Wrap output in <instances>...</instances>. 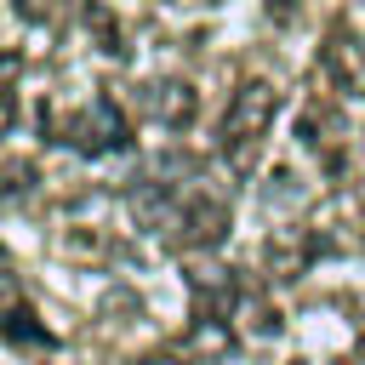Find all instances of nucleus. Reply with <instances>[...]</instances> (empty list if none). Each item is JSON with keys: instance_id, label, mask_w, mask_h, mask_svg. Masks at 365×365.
<instances>
[{"instance_id": "obj_1", "label": "nucleus", "mask_w": 365, "mask_h": 365, "mask_svg": "<svg viewBox=\"0 0 365 365\" xmlns=\"http://www.w3.org/2000/svg\"><path fill=\"white\" fill-rule=\"evenodd\" d=\"M274 114H279V86L274 80H245L228 97V108L217 120V143H222V160H228L234 177H251L257 148H262V131L274 125Z\"/></svg>"}, {"instance_id": "obj_2", "label": "nucleus", "mask_w": 365, "mask_h": 365, "mask_svg": "<svg viewBox=\"0 0 365 365\" xmlns=\"http://www.w3.org/2000/svg\"><path fill=\"white\" fill-rule=\"evenodd\" d=\"M57 143H68L74 154H114V148L131 143V120L114 97H91L80 114H68L57 125Z\"/></svg>"}, {"instance_id": "obj_3", "label": "nucleus", "mask_w": 365, "mask_h": 365, "mask_svg": "<svg viewBox=\"0 0 365 365\" xmlns=\"http://www.w3.org/2000/svg\"><path fill=\"white\" fill-rule=\"evenodd\" d=\"M319 68L325 80L342 91V97H365V40L342 23L325 29V46H319Z\"/></svg>"}, {"instance_id": "obj_4", "label": "nucleus", "mask_w": 365, "mask_h": 365, "mask_svg": "<svg viewBox=\"0 0 365 365\" xmlns=\"http://www.w3.org/2000/svg\"><path fill=\"white\" fill-rule=\"evenodd\" d=\"M171 240L177 245H194V251H205V245H222V234H228V205L222 200H205V194H194V200H182L177 211H171Z\"/></svg>"}, {"instance_id": "obj_5", "label": "nucleus", "mask_w": 365, "mask_h": 365, "mask_svg": "<svg viewBox=\"0 0 365 365\" xmlns=\"http://www.w3.org/2000/svg\"><path fill=\"white\" fill-rule=\"evenodd\" d=\"M194 108H200V97H194L188 80H154V86H148V114H154L160 125H188Z\"/></svg>"}, {"instance_id": "obj_6", "label": "nucleus", "mask_w": 365, "mask_h": 365, "mask_svg": "<svg viewBox=\"0 0 365 365\" xmlns=\"http://www.w3.org/2000/svg\"><path fill=\"white\" fill-rule=\"evenodd\" d=\"M188 291H194V314H217V319H228V308L240 302V285L222 268H194Z\"/></svg>"}, {"instance_id": "obj_7", "label": "nucleus", "mask_w": 365, "mask_h": 365, "mask_svg": "<svg viewBox=\"0 0 365 365\" xmlns=\"http://www.w3.org/2000/svg\"><path fill=\"white\" fill-rule=\"evenodd\" d=\"M319 257V240L302 228V234H279L274 245H268V274L274 279H291V274H302L308 262Z\"/></svg>"}, {"instance_id": "obj_8", "label": "nucleus", "mask_w": 365, "mask_h": 365, "mask_svg": "<svg viewBox=\"0 0 365 365\" xmlns=\"http://www.w3.org/2000/svg\"><path fill=\"white\" fill-rule=\"evenodd\" d=\"M80 17H86V34H91V46L103 57H125V34H120V23L108 17L103 0H80Z\"/></svg>"}, {"instance_id": "obj_9", "label": "nucleus", "mask_w": 365, "mask_h": 365, "mask_svg": "<svg viewBox=\"0 0 365 365\" xmlns=\"http://www.w3.org/2000/svg\"><path fill=\"white\" fill-rule=\"evenodd\" d=\"M0 336H11V342H34V348H51V342H57V336L34 319L29 302H0Z\"/></svg>"}, {"instance_id": "obj_10", "label": "nucleus", "mask_w": 365, "mask_h": 365, "mask_svg": "<svg viewBox=\"0 0 365 365\" xmlns=\"http://www.w3.org/2000/svg\"><path fill=\"white\" fill-rule=\"evenodd\" d=\"M188 342H194L205 359H222V354L234 348V331H228V319H217V314H194V325H188Z\"/></svg>"}, {"instance_id": "obj_11", "label": "nucleus", "mask_w": 365, "mask_h": 365, "mask_svg": "<svg viewBox=\"0 0 365 365\" xmlns=\"http://www.w3.org/2000/svg\"><path fill=\"white\" fill-rule=\"evenodd\" d=\"M17 80H23V51L6 46V51H0V137H6L11 120H17Z\"/></svg>"}, {"instance_id": "obj_12", "label": "nucleus", "mask_w": 365, "mask_h": 365, "mask_svg": "<svg viewBox=\"0 0 365 365\" xmlns=\"http://www.w3.org/2000/svg\"><path fill=\"white\" fill-rule=\"evenodd\" d=\"M34 165L29 160H0V200H23L29 188H34Z\"/></svg>"}, {"instance_id": "obj_13", "label": "nucleus", "mask_w": 365, "mask_h": 365, "mask_svg": "<svg viewBox=\"0 0 365 365\" xmlns=\"http://www.w3.org/2000/svg\"><path fill=\"white\" fill-rule=\"evenodd\" d=\"M245 314H251V331H257L262 342H274V336L285 331V319H279V308H274V302H257V308H245Z\"/></svg>"}, {"instance_id": "obj_14", "label": "nucleus", "mask_w": 365, "mask_h": 365, "mask_svg": "<svg viewBox=\"0 0 365 365\" xmlns=\"http://www.w3.org/2000/svg\"><path fill=\"white\" fill-rule=\"evenodd\" d=\"M17 11H23L29 23H46V17H51V6H46V0H17Z\"/></svg>"}, {"instance_id": "obj_15", "label": "nucleus", "mask_w": 365, "mask_h": 365, "mask_svg": "<svg viewBox=\"0 0 365 365\" xmlns=\"http://www.w3.org/2000/svg\"><path fill=\"white\" fill-rule=\"evenodd\" d=\"M291 11H297V0H268V17H274V23H285Z\"/></svg>"}, {"instance_id": "obj_16", "label": "nucleus", "mask_w": 365, "mask_h": 365, "mask_svg": "<svg viewBox=\"0 0 365 365\" xmlns=\"http://www.w3.org/2000/svg\"><path fill=\"white\" fill-rule=\"evenodd\" d=\"M137 365H182V359H177V354H143Z\"/></svg>"}, {"instance_id": "obj_17", "label": "nucleus", "mask_w": 365, "mask_h": 365, "mask_svg": "<svg viewBox=\"0 0 365 365\" xmlns=\"http://www.w3.org/2000/svg\"><path fill=\"white\" fill-rule=\"evenodd\" d=\"M354 365H365V342H359V359H354Z\"/></svg>"}, {"instance_id": "obj_18", "label": "nucleus", "mask_w": 365, "mask_h": 365, "mask_svg": "<svg viewBox=\"0 0 365 365\" xmlns=\"http://www.w3.org/2000/svg\"><path fill=\"white\" fill-rule=\"evenodd\" d=\"M297 365H302V359H297Z\"/></svg>"}]
</instances>
